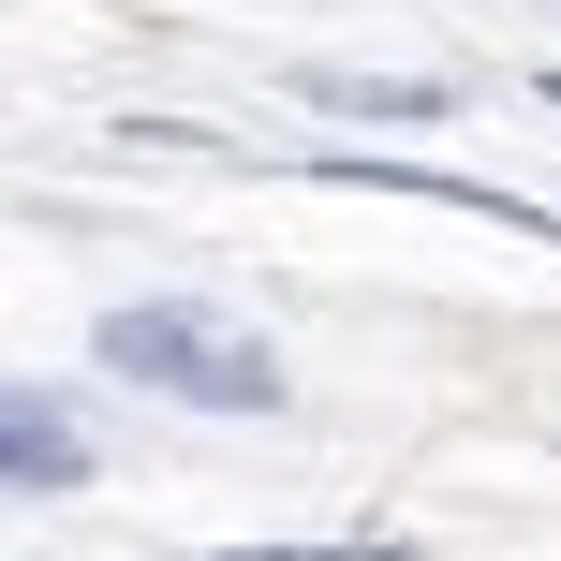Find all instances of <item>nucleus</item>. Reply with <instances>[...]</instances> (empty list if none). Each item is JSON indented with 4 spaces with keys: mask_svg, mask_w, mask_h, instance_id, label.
Returning <instances> with one entry per match:
<instances>
[{
    "mask_svg": "<svg viewBox=\"0 0 561 561\" xmlns=\"http://www.w3.org/2000/svg\"><path fill=\"white\" fill-rule=\"evenodd\" d=\"M104 369L148 399H193V414H280V355L237 325H207V310L148 296V310H104Z\"/></svg>",
    "mask_w": 561,
    "mask_h": 561,
    "instance_id": "1",
    "label": "nucleus"
},
{
    "mask_svg": "<svg viewBox=\"0 0 561 561\" xmlns=\"http://www.w3.org/2000/svg\"><path fill=\"white\" fill-rule=\"evenodd\" d=\"M0 488H89V428L30 385H0Z\"/></svg>",
    "mask_w": 561,
    "mask_h": 561,
    "instance_id": "2",
    "label": "nucleus"
},
{
    "mask_svg": "<svg viewBox=\"0 0 561 561\" xmlns=\"http://www.w3.org/2000/svg\"><path fill=\"white\" fill-rule=\"evenodd\" d=\"M310 104H355V118H444L428 75H310Z\"/></svg>",
    "mask_w": 561,
    "mask_h": 561,
    "instance_id": "3",
    "label": "nucleus"
},
{
    "mask_svg": "<svg viewBox=\"0 0 561 561\" xmlns=\"http://www.w3.org/2000/svg\"><path fill=\"white\" fill-rule=\"evenodd\" d=\"M222 561H385V547H222Z\"/></svg>",
    "mask_w": 561,
    "mask_h": 561,
    "instance_id": "4",
    "label": "nucleus"
}]
</instances>
